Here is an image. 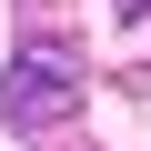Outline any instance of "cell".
Listing matches in <instances>:
<instances>
[{
    "instance_id": "cell-1",
    "label": "cell",
    "mask_w": 151,
    "mask_h": 151,
    "mask_svg": "<svg viewBox=\"0 0 151 151\" xmlns=\"http://www.w3.org/2000/svg\"><path fill=\"white\" fill-rule=\"evenodd\" d=\"M81 91H91L81 50H70V40H30L10 60V81H0V111H10L20 131H60L70 111H81Z\"/></svg>"
},
{
    "instance_id": "cell-2",
    "label": "cell",
    "mask_w": 151,
    "mask_h": 151,
    "mask_svg": "<svg viewBox=\"0 0 151 151\" xmlns=\"http://www.w3.org/2000/svg\"><path fill=\"white\" fill-rule=\"evenodd\" d=\"M141 10H151V0H121V20H141Z\"/></svg>"
}]
</instances>
